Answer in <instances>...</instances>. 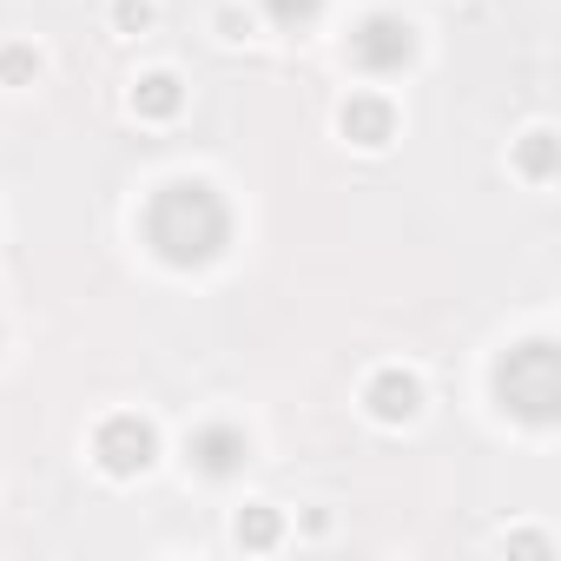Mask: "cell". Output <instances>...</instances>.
<instances>
[{"mask_svg":"<svg viewBox=\"0 0 561 561\" xmlns=\"http://www.w3.org/2000/svg\"><path fill=\"white\" fill-rule=\"evenodd\" d=\"M179 106H185L179 73H146V80L133 87V113H139V119H172Z\"/></svg>","mask_w":561,"mask_h":561,"instance_id":"cell-6","label":"cell"},{"mask_svg":"<svg viewBox=\"0 0 561 561\" xmlns=\"http://www.w3.org/2000/svg\"><path fill=\"white\" fill-rule=\"evenodd\" d=\"M548 370H554V351H548V344H522V351L502 364V377H522V383H528V390H515L508 403H515L522 416H535V423H541L548 403H554V377H548Z\"/></svg>","mask_w":561,"mask_h":561,"instance_id":"cell-3","label":"cell"},{"mask_svg":"<svg viewBox=\"0 0 561 561\" xmlns=\"http://www.w3.org/2000/svg\"><path fill=\"white\" fill-rule=\"evenodd\" d=\"M515 165L535 179V185H548V172H554V133L548 126H535L528 139H522V152H515Z\"/></svg>","mask_w":561,"mask_h":561,"instance_id":"cell-8","label":"cell"},{"mask_svg":"<svg viewBox=\"0 0 561 561\" xmlns=\"http://www.w3.org/2000/svg\"><path fill=\"white\" fill-rule=\"evenodd\" d=\"M364 410H370L377 423H410V416L423 410V383H416L410 370H377V377L364 383Z\"/></svg>","mask_w":561,"mask_h":561,"instance_id":"cell-4","label":"cell"},{"mask_svg":"<svg viewBox=\"0 0 561 561\" xmlns=\"http://www.w3.org/2000/svg\"><path fill=\"white\" fill-rule=\"evenodd\" d=\"M390 126H397V119H390L383 100H351V106H344V133H351L357 146H390Z\"/></svg>","mask_w":561,"mask_h":561,"instance_id":"cell-7","label":"cell"},{"mask_svg":"<svg viewBox=\"0 0 561 561\" xmlns=\"http://www.w3.org/2000/svg\"><path fill=\"white\" fill-rule=\"evenodd\" d=\"M34 73H41V54L34 47H0V80H8V87H21Z\"/></svg>","mask_w":561,"mask_h":561,"instance_id":"cell-10","label":"cell"},{"mask_svg":"<svg viewBox=\"0 0 561 561\" xmlns=\"http://www.w3.org/2000/svg\"><path fill=\"white\" fill-rule=\"evenodd\" d=\"M218 27H225V41H244V34H251V21H244L238 8H225V14H218Z\"/></svg>","mask_w":561,"mask_h":561,"instance_id":"cell-13","label":"cell"},{"mask_svg":"<svg viewBox=\"0 0 561 561\" xmlns=\"http://www.w3.org/2000/svg\"><path fill=\"white\" fill-rule=\"evenodd\" d=\"M93 456H100L106 476H139V469H152L159 436H152V423H139V416H106L100 436H93Z\"/></svg>","mask_w":561,"mask_h":561,"instance_id":"cell-1","label":"cell"},{"mask_svg":"<svg viewBox=\"0 0 561 561\" xmlns=\"http://www.w3.org/2000/svg\"><path fill=\"white\" fill-rule=\"evenodd\" d=\"M410 54H416L410 27L390 21V14H370V21L351 34V60H357L364 73H397V67H410Z\"/></svg>","mask_w":561,"mask_h":561,"instance_id":"cell-2","label":"cell"},{"mask_svg":"<svg viewBox=\"0 0 561 561\" xmlns=\"http://www.w3.org/2000/svg\"><path fill=\"white\" fill-rule=\"evenodd\" d=\"M238 541H244V548H271V541H277V515H271V508H244V515H238Z\"/></svg>","mask_w":561,"mask_h":561,"instance_id":"cell-9","label":"cell"},{"mask_svg":"<svg viewBox=\"0 0 561 561\" xmlns=\"http://www.w3.org/2000/svg\"><path fill=\"white\" fill-rule=\"evenodd\" d=\"M152 14H159L152 0H113V27H119V34H146Z\"/></svg>","mask_w":561,"mask_h":561,"instance_id":"cell-11","label":"cell"},{"mask_svg":"<svg viewBox=\"0 0 561 561\" xmlns=\"http://www.w3.org/2000/svg\"><path fill=\"white\" fill-rule=\"evenodd\" d=\"M264 14H271L277 27H298V21L318 14V0H264Z\"/></svg>","mask_w":561,"mask_h":561,"instance_id":"cell-12","label":"cell"},{"mask_svg":"<svg viewBox=\"0 0 561 561\" xmlns=\"http://www.w3.org/2000/svg\"><path fill=\"white\" fill-rule=\"evenodd\" d=\"M192 462H198L205 476H231V469L244 462V436H238V430H225V423H211V430H198V436H192Z\"/></svg>","mask_w":561,"mask_h":561,"instance_id":"cell-5","label":"cell"}]
</instances>
